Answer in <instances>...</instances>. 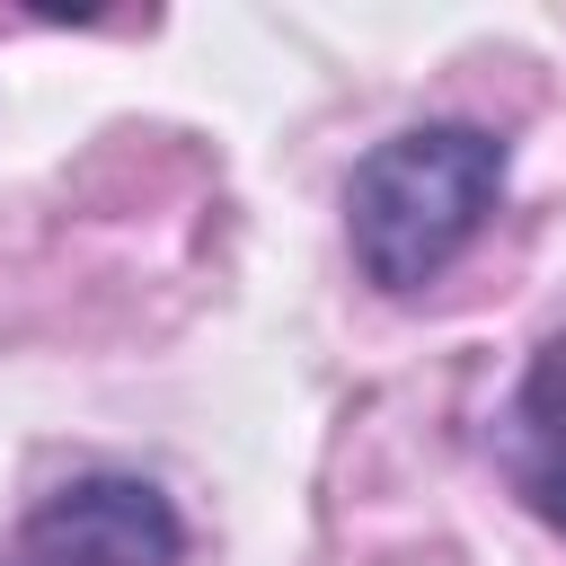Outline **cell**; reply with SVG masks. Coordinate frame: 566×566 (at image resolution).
Wrapping results in <instances>:
<instances>
[{
	"mask_svg": "<svg viewBox=\"0 0 566 566\" xmlns=\"http://www.w3.org/2000/svg\"><path fill=\"white\" fill-rule=\"evenodd\" d=\"M504 469L522 486V504L539 522L566 531V327L531 354L522 389H513V416H504Z\"/></svg>",
	"mask_w": 566,
	"mask_h": 566,
	"instance_id": "3957f363",
	"label": "cell"
},
{
	"mask_svg": "<svg viewBox=\"0 0 566 566\" xmlns=\"http://www.w3.org/2000/svg\"><path fill=\"white\" fill-rule=\"evenodd\" d=\"M27 548L44 566H177L186 557V522L150 478H71L35 504Z\"/></svg>",
	"mask_w": 566,
	"mask_h": 566,
	"instance_id": "7a4b0ae2",
	"label": "cell"
},
{
	"mask_svg": "<svg viewBox=\"0 0 566 566\" xmlns=\"http://www.w3.org/2000/svg\"><path fill=\"white\" fill-rule=\"evenodd\" d=\"M504 195V142L478 133V124H416V133H389L354 186H345V221H354V256L380 292H416L433 283L469 239L478 221L495 212Z\"/></svg>",
	"mask_w": 566,
	"mask_h": 566,
	"instance_id": "6da1fadb",
	"label": "cell"
}]
</instances>
